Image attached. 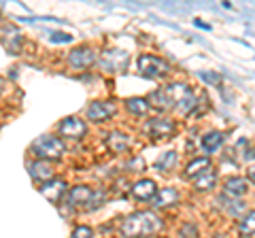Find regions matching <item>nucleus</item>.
<instances>
[{
	"mask_svg": "<svg viewBox=\"0 0 255 238\" xmlns=\"http://www.w3.org/2000/svg\"><path fill=\"white\" fill-rule=\"evenodd\" d=\"M94 236V230L90 226H79L73 234H70V238H92Z\"/></svg>",
	"mask_w": 255,
	"mask_h": 238,
	"instance_id": "24",
	"label": "nucleus"
},
{
	"mask_svg": "<svg viewBox=\"0 0 255 238\" xmlns=\"http://www.w3.org/2000/svg\"><path fill=\"white\" fill-rule=\"evenodd\" d=\"M209 168H211V157H198V160H194V162L187 164L185 177H187V179H196V177H200V174L206 172Z\"/></svg>",
	"mask_w": 255,
	"mask_h": 238,
	"instance_id": "18",
	"label": "nucleus"
},
{
	"mask_svg": "<svg viewBox=\"0 0 255 238\" xmlns=\"http://www.w3.org/2000/svg\"><path fill=\"white\" fill-rule=\"evenodd\" d=\"M166 94H168L170 105H174L179 113H191L196 109V94L191 92V87L183 83H172L166 87Z\"/></svg>",
	"mask_w": 255,
	"mask_h": 238,
	"instance_id": "3",
	"label": "nucleus"
},
{
	"mask_svg": "<svg viewBox=\"0 0 255 238\" xmlns=\"http://www.w3.org/2000/svg\"><path fill=\"white\" fill-rule=\"evenodd\" d=\"M126 109L130 111V113H134V115H147L151 107H149L147 98H128L126 100Z\"/></svg>",
	"mask_w": 255,
	"mask_h": 238,
	"instance_id": "21",
	"label": "nucleus"
},
{
	"mask_svg": "<svg viewBox=\"0 0 255 238\" xmlns=\"http://www.w3.org/2000/svg\"><path fill=\"white\" fill-rule=\"evenodd\" d=\"M0 90H4V81H2V79H0Z\"/></svg>",
	"mask_w": 255,
	"mask_h": 238,
	"instance_id": "29",
	"label": "nucleus"
},
{
	"mask_svg": "<svg viewBox=\"0 0 255 238\" xmlns=\"http://www.w3.org/2000/svg\"><path fill=\"white\" fill-rule=\"evenodd\" d=\"M159 228H162V221H159L155 213L138 211V213L128 215L122 221L119 232H122L124 238H147V236H153L155 232H159Z\"/></svg>",
	"mask_w": 255,
	"mask_h": 238,
	"instance_id": "1",
	"label": "nucleus"
},
{
	"mask_svg": "<svg viewBox=\"0 0 255 238\" xmlns=\"http://www.w3.org/2000/svg\"><path fill=\"white\" fill-rule=\"evenodd\" d=\"M147 102H149V107H153V109H157V111L168 109V105H170V100H168V94H166V90H164V92H162V90L151 92V94H149V98H147Z\"/></svg>",
	"mask_w": 255,
	"mask_h": 238,
	"instance_id": "20",
	"label": "nucleus"
},
{
	"mask_svg": "<svg viewBox=\"0 0 255 238\" xmlns=\"http://www.w3.org/2000/svg\"><path fill=\"white\" fill-rule=\"evenodd\" d=\"M249 179L255 183V166H251V168H249Z\"/></svg>",
	"mask_w": 255,
	"mask_h": 238,
	"instance_id": "28",
	"label": "nucleus"
},
{
	"mask_svg": "<svg viewBox=\"0 0 255 238\" xmlns=\"http://www.w3.org/2000/svg\"><path fill=\"white\" fill-rule=\"evenodd\" d=\"M202 79H206V81H211V83H217L219 81L217 75H206V73H202Z\"/></svg>",
	"mask_w": 255,
	"mask_h": 238,
	"instance_id": "27",
	"label": "nucleus"
},
{
	"mask_svg": "<svg viewBox=\"0 0 255 238\" xmlns=\"http://www.w3.org/2000/svg\"><path fill=\"white\" fill-rule=\"evenodd\" d=\"M181 234L185 236V238H196V236H198V230H196V226L189 224V226H185V228L181 230Z\"/></svg>",
	"mask_w": 255,
	"mask_h": 238,
	"instance_id": "25",
	"label": "nucleus"
},
{
	"mask_svg": "<svg viewBox=\"0 0 255 238\" xmlns=\"http://www.w3.org/2000/svg\"><path fill=\"white\" fill-rule=\"evenodd\" d=\"M138 70L142 77L147 79H157V77H164L166 73L170 70L168 62L157 58V55H149V53H142L138 58Z\"/></svg>",
	"mask_w": 255,
	"mask_h": 238,
	"instance_id": "5",
	"label": "nucleus"
},
{
	"mask_svg": "<svg viewBox=\"0 0 255 238\" xmlns=\"http://www.w3.org/2000/svg\"><path fill=\"white\" fill-rule=\"evenodd\" d=\"M32 153L38 155V160L43 162H55L62 160L64 155V142L55 136H41L32 142Z\"/></svg>",
	"mask_w": 255,
	"mask_h": 238,
	"instance_id": "2",
	"label": "nucleus"
},
{
	"mask_svg": "<svg viewBox=\"0 0 255 238\" xmlns=\"http://www.w3.org/2000/svg\"><path fill=\"white\" fill-rule=\"evenodd\" d=\"M155 194H157V185H155V181H151V179H140L132 185V196L140 202L153 200Z\"/></svg>",
	"mask_w": 255,
	"mask_h": 238,
	"instance_id": "10",
	"label": "nucleus"
},
{
	"mask_svg": "<svg viewBox=\"0 0 255 238\" xmlns=\"http://www.w3.org/2000/svg\"><path fill=\"white\" fill-rule=\"evenodd\" d=\"M28 170H30V177L34 181H43V183H47V181L53 179V168L43 160L28 164Z\"/></svg>",
	"mask_w": 255,
	"mask_h": 238,
	"instance_id": "15",
	"label": "nucleus"
},
{
	"mask_svg": "<svg viewBox=\"0 0 255 238\" xmlns=\"http://www.w3.org/2000/svg\"><path fill=\"white\" fill-rule=\"evenodd\" d=\"M58 132H60L62 138L77 140V138H83V136H85L87 125H85V121H81L79 117H66V119H62V121H60Z\"/></svg>",
	"mask_w": 255,
	"mask_h": 238,
	"instance_id": "6",
	"label": "nucleus"
},
{
	"mask_svg": "<svg viewBox=\"0 0 255 238\" xmlns=\"http://www.w3.org/2000/svg\"><path fill=\"white\" fill-rule=\"evenodd\" d=\"M51 41H55V43H68V41H73V36H68V34H60V32H53L51 34Z\"/></svg>",
	"mask_w": 255,
	"mask_h": 238,
	"instance_id": "26",
	"label": "nucleus"
},
{
	"mask_svg": "<svg viewBox=\"0 0 255 238\" xmlns=\"http://www.w3.org/2000/svg\"><path fill=\"white\" fill-rule=\"evenodd\" d=\"M115 111H117L115 102H92V105L87 107L85 115H87V119H90V121L102 123V121H107L109 117H113Z\"/></svg>",
	"mask_w": 255,
	"mask_h": 238,
	"instance_id": "7",
	"label": "nucleus"
},
{
	"mask_svg": "<svg viewBox=\"0 0 255 238\" xmlns=\"http://www.w3.org/2000/svg\"><path fill=\"white\" fill-rule=\"evenodd\" d=\"M215 183H217V172H215V168H209L206 172H202L200 177L194 179V187L198 192H209V189L215 187Z\"/></svg>",
	"mask_w": 255,
	"mask_h": 238,
	"instance_id": "17",
	"label": "nucleus"
},
{
	"mask_svg": "<svg viewBox=\"0 0 255 238\" xmlns=\"http://www.w3.org/2000/svg\"><path fill=\"white\" fill-rule=\"evenodd\" d=\"M179 202V192L172 187H164L159 189L153 198V206L155 209H168V206H174Z\"/></svg>",
	"mask_w": 255,
	"mask_h": 238,
	"instance_id": "14",
	"label": "nucleus"
},
{
	"mask_svg": "<svg viewBox=\"0 0 255 238\" xmlns=\"http://www.w3.org/2000/svg\"><path fill=\"white\" fill-rule=\"evenodd\" d=\"M107 145L113 149V151L122 153V151H126V149L130 147V136L124 134V132H119V130H115V132H111L107 136Z\"/></svg>",
	"mask_w": 255,
	"mask_h": 238,
	"instance_id": "16",
	"label": "nucleus"
},
{
	"mask_svg": "<svg viewBox=\"0 0 255 238\" xmlns=\"http://www.w3.org/2000/svg\"><path fill=\"white\" fill-rule=\"evenodd\" d=\"M68 200L73 206H87V209H98L105 200V194L100 189H92L87 185H77L68 192Z\"/></svg>",
	"mask_w": 255,
	"mask_h": 238,
	"instance_id": "4",
	"label": "nucleus"
},
{
	"mask_svg": "<svg viewBox=\"0 0 255 238\" xmlns=\"http://www.w3.org/2000/svg\"><path fill=\"white\" fill-rule=\"evenodd\" d=\"M247 189H249V183H247L245 177H232L226 181V185H223V192H226V198H232V200H238V198H243L247 194Z\"/></svg>",
	"mask_w": 255,
	"mask_h": 238,
	"instance_id": "13",
	"label": "nucleus"
},
{
	"mask_svg": "<svg viewBox=\"0 0 255 238\" xmlns=\"http://www.w3.org/2000/svg\"><path fill=\"white\" fill-rule=\"evenodd\" d=\"M238 232H241L243 236H253L255 234V211L247 213V215L243 217L241 226H238Z\"/></svg>",
	"mask_w": 255,
	"mask_h": 238,
	"instance_id": "22",
	"label": "nucleus"
},
{
	"mask_svg": "<svg viewBox=\"0 0 255 238\" xmlns=\"http://www.w3.org/2000/svg\"><path fill=\"white\" fill-rule=\"evenodd\" d=\"M145 132L149 134V136H153V138H164V136H170V134H174V123L170 121V119L153 117V119H149V121H147Z\"/></svg>",
	"mask_w": 255,
	"mask_h": 238,
	"instance_id": "9",
	"label": "nucleus"
},
{
	"mask_svg": "<svg viewBox=\"0 0 255 238\" xmlns=\"http://www.w3.org/2000/svg\"><path fill=\"white\" fill-rule=\"evenodd\" d=\"M174 160H177V153H174V151H168L164 157H159L155 166H157L159 170H170V168H172V164H174Z\"/></svg>",
	"mask_w": 255,
	"mask_h": 238,
	"instance_id": "23",
	"label": "nucleus"
},
{
	"mask_svg": "<svg viewBox=\"0 0 255 238\" xmlns=\"http://www.w3.org/2000/svg\"><path fill=\"white\" fill-rule=\"evenodd\" d=\"M128 62H130V55L126 51H107L102 55V66L111 73H117V70H124L128 66Z\"/></svg>",
	"mask_w": 255,
	"mask_h": 238,
	"instance_id": "11",
	"label": "nucleus"
},
{
	"mask_svg": "<svg viewBox=\"0 0 255 238\" xmlns=\"http://www.w3.org/2000/svg\"><path fill=\"white\" fill-rule=\"evenodd\" d=\"M223 132H209V134H204V138H202V147H204V151L206 153H215L217 149L223 145Z\"/></svg>",
	"mask_w": 255,
	"mask_h": 238,
	"instance_id": "19",
	"label": "nucleus"
},
{
	"mask_svg": "<svg viewBox=\"0 0 255 238\" xmlns=\"http://www.w3.org/2000/svg\"><path fill=\"white\" fill-rule=\"evenodd\" d=\"M41 194L51 202H60L62 196L66 194V183L62 179H51L47 183H41Z\"/></svg>",
	"mask_w": 255,
	"mask_h": 238,
	"instance_id": "12",
	"label": "nucleus"
},
{
	"mask_svg": "<svg viewBox=\"0 0 255 238\" xmlns=\"http://www.w3.org/2000/svg\"><path fill=\"white\" fill-rule=\"evenodd\" d=\"M96 62V53L92 47H77L68 53V64L73 68H90L92 64Z\"/></svg>",
	"mask_w": 255,
	"mask_h": 238,
	"instance_id": "8",
	"label": "nucleus"
}]
</instances>
